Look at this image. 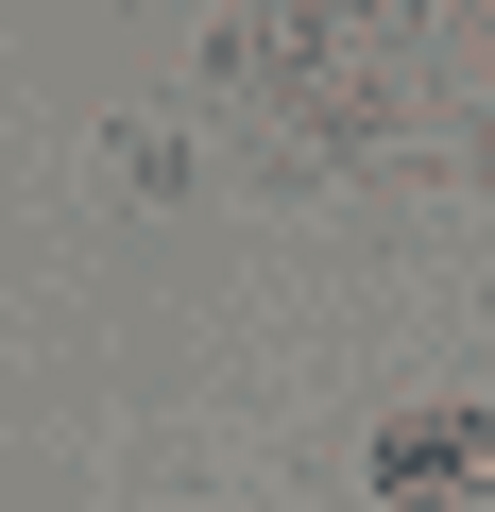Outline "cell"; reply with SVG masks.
Returning a JSON list of instances; mask_svg holds the SVG:
<instances>
[{
	"label": "cell",
	"instance_id": "obj_1",
	"mask_svg": "<svg viewBox=\"0 0 495 512\" xmlns=\"http://www.w3.org/2000/svg\"><path fill=\"white\" fill-rule=\"evenodd\" d=\"M376 495H393V512L495 495V410H410V427H376Z\"/></svg>",
	"mask_w": 495,
	"mask_h": 512
}]
</instances>
